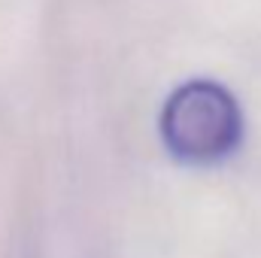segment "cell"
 <instances>
[{"mask_svg":"<svg viewBox=\"0 0 261 258\" xmlns=\"http://www.w3.org/2000/svg\"><path fill=\"white\" fill-rule=\"evenodd\" d=\"M158 128L164 146L179 161L210 164L240 146L243 113L225 85L213 79H189L164 100Z\"/></svg>","mask_w":261,"mask_h":258,"instance_id":"6da1fadb","label":"cell"}]
</instances>
